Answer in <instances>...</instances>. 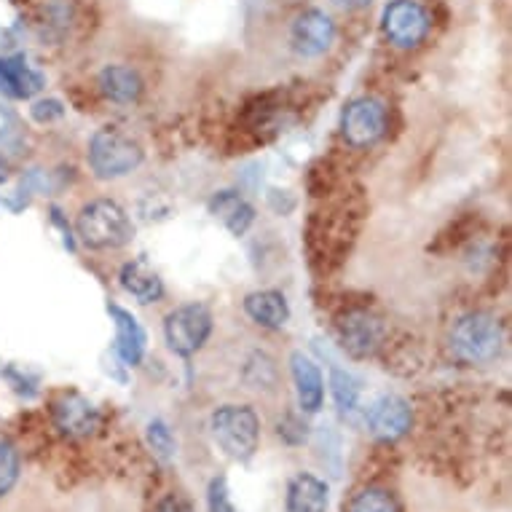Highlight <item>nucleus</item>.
<instances>
[{"label": "nucleus", "instance_id": "23", "mask_svg": "<svg viewBox=\"0 0 512 512\" xmlns=\"http://www.w3.org/2000/svg\"><path fill=\"white\" fill-rule=\"evenodd\" d=\"M19 480V454L11 443L0 440V496H6Z\"/></svg>", "mask_w": 512, "mask_h": 512}, {"label": "nucleus", "instance_id": "24", "mask_svg": "<svg viewBox=\"0 0 512 512\" xmlns=\"http://www.w3.org/2000/svg\"><path fill=\"white\" fill-rule=\"evenodd\" d=\"M207 507L210 512H239L231 502V491H228L226 478H215L210 483V491H207Z\"/></svg>", "mask_w": 512, "mask_h": 512}, {"label": "nucleus", "instance_id": "3", "mask_svg": "<svg viewBox=\"0 0 512 512\" xmlns=\"http://www.w3.org/2000/svg\"><path fill=\"white\" fill-rule=\"evenodd\" d=\"M502 341L504 336L499 319L483 314V311L459 319L451 333V346H454L456 357L470 365H483V362L494 360L502 349Z\"/></svg>", "mask_w": 512, "mask_h": 512}, {"label": "nucleus", "instance_id": "1", "mask_svg": "<svg viewBox=\"0 0 512 512\" xmlns=\"http://www.w3.org/2000/svg\"><path fill=\"white\" fill-rule=\"evenodd\" d=\"M76 231L81 242L92 250H118L132 242L135 223L129 220L124 207H118L110 199H97L86 204L76 220Z\"/></svg>", "mask_w": 512, "mask_h": 512}, {"label": "nucleus", "instance_id": "2", "mask_svg": "<svg viewBox=\"0 0 512 512\" xmlns=\"http://www.w3.org/2000/svg\"><path fill=\"white\" fill-rule=\"evenodd\" d=\"M210 429L215 443L236 462H247L261 443V421L250 405H223L212 413Z\"/></svg>", "mask_w": 512, "mask_h": 512}, {"label": "nucleus", "instance_id": "6", "mask_svg": "<svg viewBox=\"0 0 512 512\" xmlns=\"http://www.w3.org/2000/svg\"><path fill=\"white\" fill-rule=\"evenodd\" d=\"M389 116L384 102L373 100V97H362L346 105L344 118H341V132H344L346 143L354 148H368L378 143L387 135Z\"/></svg>", "mask_w": 512, "mask_h": 512}, {"label": "nucleus", "instance_id": "18", "mask_svg": "<svg viewBox=\"0 0 512 512\" xmlns=\"http://www.w3.org/2000/svg\"><path fill=\"white\" fill-rule=\"evenodd\" d=\"M41 86L43 78L22 57L0 59V92L25 100V97H33Z\"/></svg>", "mask_w": 512, "mask_h": 512}, {"label": "nucleus", "instance_id": "5", "mask_svg": "<svg viewBox=\"0 0 512 512\" xmlns=\"http://www.w3.org/2000/svg\"><path fill=\"white\" fill-rule=\"evenodd\" d=\"M212 333V314L202 303H188L169 311L164 322V336L169 349L180 357H191L207 344Z\"/></svg>", "mask_w": 512, "mask_h": 512}, {"label": "nucleus", "instance_id": "4", "mask_svg": "<svg viewBox=\"0 0 512 512\" xmlns=\"http://www.w3.org/2000/svg\"><path fill=\"white\" fill-rule=\"evenodd\" d=\"M143 161V148L118 129H100L89 143V167L102 180H116L135 172Z\"/></svg>", "mask_w": 512, "mask_h": 512}, {"label": "nucleus", "instance_id": "17", "mask_svg": "<svg viewBox=\"0 0 512 512\" xmlns=\"http://www.w3.org/2000/svg\"><path fill=\"white\" fill-rule=\"evenodd\" d=\"M210 212L231 231L234 236H244L255 220V210L234 191H220L210 199Z\"/></svg>", "mask_w": 512, "mask_h": 512}, {"label": "nucleus", "instance_id": "11", "mask_svg": "<svg viewBox=\"0 0 512 512\" xmlns=\"http://www.w3.org/2000/svg\"><path fill=\"white\" fill-rule=\"evenodd\" d=\"M338 336H341V346L352 357H368L381 341V322L365 311H352L341 319Z\"/></svg>", "mask_w": 512, "mask_h": 512}, {"label": "nucleus", "instance_id": "9", "mask_svg": "<svg viewBox=\"0 0 512 512\" xmlns=\"http://www.w3.org/2000/svg\"><path fill=\"white\" fill-rule=\"evenodd\" d=\"M413 424L411 405L405 403L403 397L387 395L373 403L368 411V429L370 435L381 440V443H395L400 437L408 435Z\"/></svg>", "mask_w": 512, "mask_h": 512}, {"label": "nucleus", "instance_id": "8", "mask_svg": "<svg viewBox=\"0 0 512 512\" xmlns=\"http://www.w3.org/2000/svg\"><path fill=\"white\" fill-rule=\"evenodd\" d=\"M290 41H293V49L301 57H319V54H325L333 46V41H336V25H333V19L325 11H303L293 22Z\"/></svg>", "mask_w": 512, "mask_h": 512}, {"label": "nucleus", "instance_id": "16", "mask_svg": "<svg viewBox=\"0 0 512 512\" xmlns=\"http://www.w3.org/2000/svg\"><path fill=\"white\" fill-rule=\"evenodd\" d=\"M100 89L110 102L129 105V102L140 100V94H143V78H140V73L135 68L108 65L100 73Z\"/></svg>", "mask_w": 512, "mask_h": 512}, {"label": "nucleus", "instance_id": "10", "mask_svg": "<svg viewBox=\"0 0 512 512\" xmlns=\"http://www.w3.org/2000/svg\"><path fill=\"white\" fill-rule=\"evenodd\" d=\"M54 421L65 435L86 437L92 435L97 424H100V413L86 397L70 392V395H62L54 403Z\"/></svg>", "mask_w": 512, "mask_h": 512}, {"label": "nucleus", "instance_id": "12", "mask_svg": "<svg viewBox=\"0 0 512 512\" xmlns=\"http://www.w3.org/2000/svg\"><path fill=\"white\" fill-rule=\"evenodd\" d=\"M330 488L317 475L301 472L287 483L285 510L287 512H328Z\"/></svg>", "mask_w": 512, "mask_h": 512}, {"label": "nucleus", "instance_id": "22", "mask_svg": "<svg viewBox=\"0 0 512 512\" xmlns=\"http://www.w3.org/2000/svg\"><path fill=\"white\" fill-rule=\"evenodd\" d=\"M145 437H148V445H151V451L159 456L161 462H172L177 454V443L175 437H172V429L164 424L161 419L151 421L148 429H145Z\"/></svg>", "mask_w": 512, "mask_h": 512}, {"label": "nucleus", "instance_id": "15", "mask_svg": "<svg viewBox=\"0 0 512 512\" xmlns=\"http://www.w3.org/2000/svg\"><path fill=\"white\" fill-rule=\"evenodd\" d=\"M244 311L247 317L261 325V328L279 330L285 328L287 319H290V306H287L285 295L277 290H258L244 298Z\"/></svg>", "mask_w": 512, "mask_h": 512}, {"label": "nucleus", "instance_id": "25", "mask_svg": "<svg viewBox=\"0 0 512 512\" xmlns=\"http://www.w3.org/2000/svg\"><path fill=\"white\" fill-rule=\"evenodd\" d=\"M156 512H194V507H191V502H185L183 496L172 494L167 499H161Z\"/></svg>", "mask_w": 512, "mask_h": 512}, {"label": "nucleus", "instance_id": "7", "mask_svg": "<svg viewBox=\"0 0 512 512\" xmlns=\"http://www.w3.org/2000/svg\"><path fill=\"white\" fill-rule=\"evenodd\" d=\"M381 25H384V35L395 46L413 49L427 38L432 17H429V11L421 6L419 0H395L384 9Z\"/></svg>", "mask_w": 512, "mask_h": 512}, {"label": "nucleus", "instance_id": "20", "mask_svg": "<svg viewBox=\"0 0 512 512\" xmlns=\"http://www.w3.org/2000/svg\"><path fill=\"white\" fill-rule=\"evenodd\" d=\"M330 387H333L338 411H354V405L360 400V384H357V378L352 373H346V370L333 368V373H330Z\"/></svg>", "mask_w": 512, "mask_h": 512}, {"label": "nucleus", "instance_id": "21", "mask_svg": "<svg viewBox=\"0 0 512 512\" xmlns=\"http://www.w3.org/2000/svg\"><path fill=\"white\" fill-rule=\"evenodd\" d=\"M349 512H400V507L384 488H365L349 502Z\"/></svg>", "mask_w": 512, "mask_h": 512}, {"label": "nucleus", "instance_id": "19", "mask_svg": "<svg viewBox=\"0 0 512 512\" xmlns=\"http://www.w3.org/2000/svg\"><path fill=\"white\" fill-rule=\"evenodd\" d=\"M121 287L140 303H156L164 295V282L145 261L126 263L121 269Z\"/></svg>", "mask_w": 512, "mask_h": 512}, {"label": "nucleus", "instance_id": "13", "mask_svg": "<svg viewBox=\"0 0 512 512\" xmlns=\"http://www.w3.org/2000/svg\"><path fill=\"white\" fill-rule=\"evenodd\" d=\"M108 314L116 322V352L118 357L126 362V365H140L145 354V338L143 325L137 322V317H132L129 311L121 309V306H108Z\"/></svg>", "mask_w": 512, "mask_h": 512}, {"label": "nucleus", "instance_id": "26", "mask_svg": "<svg viewBox=\"0 0 512 512\" xmlns=\"http://www.w3.org/2000/svg\"><path fill=\"white\" fill-rule=\"evenodd\" d=\"M336 6H341L346 11H360L365 6H370V0H336Z\"/></svg>", "mask_w": 512, "mask_h": 512}, {"label": "nucleus", "instance_id": "14", "mask_svg": "<svg viewBox=\"0 0 512 512\" xmlns=\"http://www.w3.org/2000/svg\"><path fill=\"white\" fill-rule=\"evenodd\" d=\"M293 381L295 392H298V403L306 413H317L322 408V400H325V381H322V373L314 365V360H309L303 352H295L293 360Z\"/></svg>", "mask_w": 512, "mask_h": 512}]
</instances>
